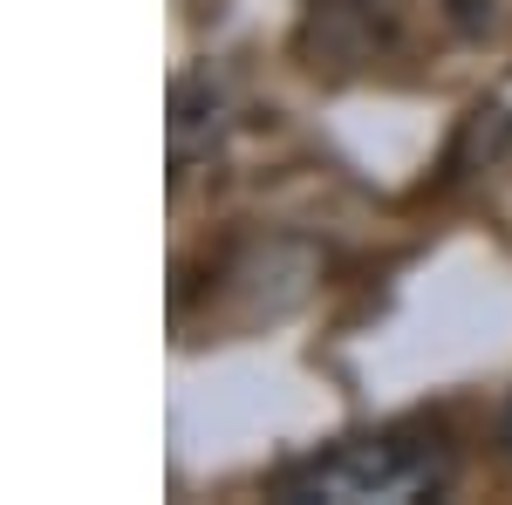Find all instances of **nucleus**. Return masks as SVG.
Masks as SVG:
<instances>
[{
    "instance_id": "nucleus-2",
    "label": "nucleus",
    "mask_w": 512,
    "mask_h": 505,
    "mask_svg": "<svg viewBox=\"0 0 512 505\" xmlns=\"http://www.w3.org/2000/svg\"><path fill=\"white\" fill-rule=\"evenodd\" d=\"M499 444H506V458H512V410H506V430H499Z\"/></svg>"
},
{
    "instance_id": "nucleus-1",
    "label": "nucleus",
    "mask_w": 512,
    "mask_h": 505,
    "mask_svg": "<svg viewBox=\"0 0 512 505\" xmlns=\"http://www.w3.org/2000/svg\"><path fill=\"white\" fill-rule=\"evenodd\" d=\"M451 485V451L437 437L383 430V437H349L294 465L274 485L280 505H417Z\"/></svg>"
}]
</instances>
